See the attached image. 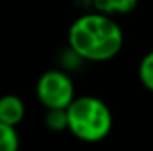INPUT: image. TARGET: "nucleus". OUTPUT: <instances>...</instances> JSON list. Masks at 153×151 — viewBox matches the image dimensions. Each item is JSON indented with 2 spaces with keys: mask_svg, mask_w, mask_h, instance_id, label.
<instances>
[{
  "mask_svg": "<svg viewBox=\"0 0 153 151\" xmlns=\"http://www.w3.org/2000/svg\"><path fill=\"white\" fill-rule=\"evenodd\" d=\"M123 30L111 14L93 11L78 16L68 29L70 52L91 62L111 61L123 48Z\"/></svg>",
  "mask_w": 153,
  "mask_h": 151,
  "instance_id": "obj_1",
  "label": "nucleus"
},
{
  "mask_svg": "<svg viewBox=\"0 0 153 151\" xmlns=\"http://www.w3.org/2000/svg\"><path fill=\"white\" fill-rule=\"evenodd\" d=\"M68 132L82 142L96 144L109 137L112 112L96 96H76L68 105Z\"/></svg>",
  "mask_w": 153,
  "mask_h": 151,
  "instance_id": "obj_2",
  "label": "nucleus"
},
{
  "mask_svg": "<svg viewBox=\"0 0 153 151\" xmlns=\"http://www.w3.org/2000/svg\"><path fill=\"white\" fill-rule=\"evenodd\" d=\"M36 96L45 109H68L75 100V85L62 70H48L38 78Z\"/></svg>",
  "mask_w": 153,
  "mask_h": 151,
  "instance_id": "obj_3",
  "label": "nucleus"
},
{
  "mask_svg": "<svg viewBox=\"0 0 153 151\" xmlns=\"http://www.w3.org/2000/svg\"><path fill=\"white\" fill-rule=\"evenodd\" d=\"M25 117V103L16 94L0 96V121L18 126Z\"/></svg>",
  "mask_w": 153,
  "mask_h": 151,
  "instance_id": "obj_4",
  "label": "nucleus"
},
{
  "mask_svg": "<svg viewBox=\"0 0 153 151\" xmlns=\"http://www.w3.org/2000/svg\"><path fill=\"white\" fill-rule=\"evenodd\" d=\"M94 11L105 14H128L137 7V0H93Z\"/></svg>",
  "mask_w": 153,
  "mask_h": 151,
  "instance_id": "obj_5",
  "label": "nucleus"
},
{
  "mask_svg": "<svg viewBox=\"0 0 153 151\" xmlns=\"http://www.w3.org/2000/svg\"><path fill=\"white\" fill-rule=\"evenodd\" d=\"M20 146V137L16 126L0 121V151H16Z\"/></svg>",
  "mask_w": 153,
  "mask_h": 151,
  "instance_id": "obj_6",
  "label": "nucleus"
},
{
  "mask_svg": "<svg viewBox=\"0 0 153 151\" xmlns=\"http://www.w3.org/2000/svg\"><path fill=\"white\" fill-rule=\"evenodd\" d=\"M45 124L52 132L68 130V110L66 109H46Z\"/></svg>",
  "mask_w": 153,
  "mask_h": 151,
  "instance_id": "obj_7",
  "label": "nucleus"
},
{
  "mask_svg": "<svg viewBox=\"0 0 153 151\" xmlns=\"http://www.w3.org/2000/svg\"><path fill=\"white\" fill-rule=\"evenodd\" d=\"M139 80L144 89L153 93V50L148 52L139 62Z\"/></svg>",
  "mask_w": 153,
  "mask_h": 151,
  "instance_id": "obj_8",
  "label": "nucleus"
}]
</instances>
